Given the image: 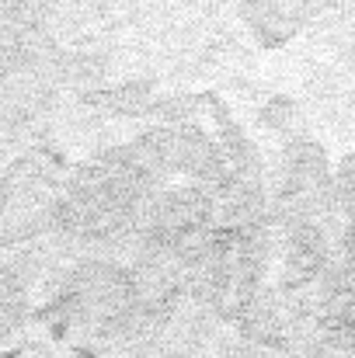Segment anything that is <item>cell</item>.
Masks as SVG:
<instances>
[{
  "mask_svg": "<svg viewBox=\"0 0 355 358\" xmlns=\"http://www.w3.org/2000/svg\"><path fill=\"white\" fill-rule=\"evenodd\" d=\"M342 338L349 358H355V160L345 171V247H342V289H338Z\"/></svg>",
  "mask_w": 355,
  "mask_h": 358,
  "instance_id": "obj_1",
  "label": "cell"
}]
</instances>
